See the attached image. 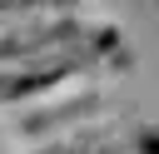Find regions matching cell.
I'll return each instance as SVG.
<instances>
[{"label":"cell","mask_w":159,"mask_h":154,"mask_svg":"<svg viewBox=\"0 0 159 154\" xmlns=\"http://www.w3.org/2000/svg\"><path fill=\"white\" fill-rule=\"evenodd\" d=\"M80 10V0H0V25H20L35 15H70Z\"/></svg>","instance_id":"obj_4"},{"label":"cell","mask_w":159,"mask_h":154,"mask_svg":"<svg viewBox=\"0 0 159 154\" xmlns=\"http://www.w3.org/2000/svg\"><path fill=\"white\" fill-rule=\"evenodd\" d=\"M99 40H114V30L89 25L80 10H70V15H35V20H20V25H0V70L40 60V55L75 50V45H99Z\"/></svg>","instance_id":"obj_2"},{"label":"cell","mask_w":159,"mask_h":154,"mask_svg":"<svg viewBox=\"0 0 159 154\" xmlns=\"http://www.w3.org/2000/svg\"><path fill=\"white\" fill-rule=\"evenodd\" d=\"M104 114H109V94L99 84H75V89H60L50 99H35V104H20L15 109L25 139H60L70 129L99 124Z\"/></svg>","instance_id":"obj_3"},{"label":"cell","mask_w":159,"mask_h":154,"mask_svg":"<svg viewBox=\"0 0 159 154\" xmlns=\"http://www.w3.org/2000/svg\"><path fill=\"white\" fill-rule=\"evenodd\" d=\"M109 50H114V40H99V45H75V50L40 55V60H25V65H5L0 70V104L20 109V104L50 99L60 89H75L80 79H94V70Z\"/></svg>","instance_id":"obj_1"}]
</instances>
